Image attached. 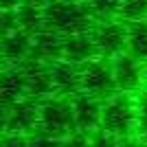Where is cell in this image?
<instances>
[{
	"label": "cell",
	"instance_id": "2",
	"mask_svg": "<svg viewBox=\"0 0 147 147\" xmlns=\"http://www.w3.org/2000/svg\"><path fill=\"white\" fill-rule=\"evenodd\" d=\"M99 132L110 136L114 143L138 134V101L134 94L117 90L114 94L103 99Z\"/></svg>",
	"mask_w": 147,
	"mask_h": 147
},
{
	"label": "cell",
	"instance_id": "19",
	"mask_svg": "<svg viewBox=\"0 0 147 147\" xmlns=\"http://www.w3.org/2000/svg\"><path fill=\"white\" fill-rule=\"evenodd\" d=\"M145 86H147V61H145Z\"/></svg>",
	"mask_w": 147,
	"mask_h": 147
},
{
	"label": "cell",
	"instance_id": "14",
	"mask_svg": "<svg viewBox=\"0 0 147 147\" xmlns=\"http://www.w3.org/2000/svg\"><path fill=\"white\" fill-rule=\"evenodd\" d=\"M127 24V42H125V53L147 61V20H136V22H125Z\"/></svg>",
	"mask_w": 147,
	"mask_h": 147
},
{
	"label": "cell",
	"instance_id": "11",
	"mask_svg": "<svg viewBox=\"0 0 147 147\" xmlns=\"http://www.w3.org/2000/svg\"><path fill=\"white\" fill-rule=\"evenodd\" d=\"M31 57L42 61H55L59 57H64V35L55 33L51 29H40L33 35V51Z\"/></svg>",
	"mask_w": 147,
	"mask_h": 147
},
{
	"label": "cell",
	"instance_id": "1",
	"mask_svg": "<svg viewBox=\"0 0 147 147\" xmlns=\"http://www.w3.org/2000/svg\"><path fill=\"white\" fill-rule=\"evenodd\" d=\"M77 134L73 99L64 94H49L40 99V123L31 143L40 141H70Z\"/></svg>",
	"mask_w": 147,
	"mask_h": 147
},
{
	"label": "cell",
	"instance_id": "5",
	"mask_svg": "<svg viewBox=\"0 0 147 147\" xmlns=\"http://www.w3.org/2000/svg\"><path fill=\"white\" fill-rule=\"evenodd\" d=\"M2 132H16V134L33 136L40 123V99L22 97L9 108H2Z\"/></svg>",
	"mask_w": 147,
	"mask_h": 147
},
{
	"label": "cell",
	"instance_id": "16",
	"mask_svg": "<svg viewBox=\"0 0 147 147\" xmlns=\"http://www.w3.org/2000/svg\"><path fill=\"white\" fill-rule=\"evenodd\" d=\"M119 18H121L123 22L147 20V0H121Z\"/></svg>",
	"mask_w": 147,
	"mask_h": 147
},
{
	"label": "cell",
	"instance_id": "15",
	"mask_svg": "<svg viewBox=\"0 0 147 147\" xmlns=\"http://www.w3.org/2000/svg\"><path fill=\"white\" fill-rule=\"evenodd\" d=\"M86 9L90 11L94 22L101 20H112L119 18V9H121V0H84Z\"/></svg>",
	"mask_w": 147,
	"mask_h": 147
},
{
	"label": "cell",
	"instance_id": "7",
	"mask_svg": "<svg viewBox=\"0 0 147 147\" xmlns=\"http://www.w3.org/2000/svg\"><path fill=\"white\" fill-rule=\"evenodd\" d=\"M112 75H114V84H117L119 92H129L136 94L145 86V64L141 59L132 57L129 53H121V55L112 57Z\"/></svg>",
	"mask_w": 147,
	"mask_h": 147
},
{
	"label": "cell",
	"instance_id": "3",
	"mask_svg": "<svg viewBox=\"0 0 147 147\" xmlns=\"http://www.w3.org/2000/svg\"><path fill=\"white\" fill-rule=\"evenodd\" d=\"M44 26L66 37L73 33L90 31L94 26V20L84 2L51 0L49 5H44Z\"/></svg>",
	"mask_w": 147,
	"mask_h": 147
},
{
	"label": "cell",
	"instance_id": "12",
	"mask_svg": "<svg viewBox=\"0 0 147 147\" xmlns=\"http://www.w3.org/2000/svg\"><path fill=\"white\" fill-rule=\"evenodd\" d=\"M97 55L99 51H97V44H94V37H92V29L64 37V57L66 59L81 64V61H88Z\"/></svg>",
	"mask_w": 147,
	"mask_h": 147
},
{
	"label": "cell",
	"instance_id": "13",
	"mask_svg": "<svg viewBox=\"0 0 147 147\" xmlns=\"http://www.w3.org/2000/svg\"><path fill=\"white\" fill-rule=\"evenodd\" d=\"M2 108H9L18 99L26 97V84H24V73L22 64H7L2 73Z\"/></svg>",
	"mask_w": 147,
	"mask_h": 147
},
{
	"label": "cell",
	"instance_id": "20",
	"mask_svg": "<svg viewBox=\"0 0 147 147\" xmlns=\"http://www.w3.org/2000/svg\"><path fill=\"white\" fill-rule=\"evenodd\" d=\"M75 2H84V0H75Z\"/></svg>",
	"mask_w": 147,
	"mask_h": 147
},
{
	"label": "cell",
	"instance_id": "17",
	"mask_svg": "<svg viewBox=\"0 0 147 147\" xmlns=\"http://www.w3.org/2000/svg\"><path fill=\"white\" fill-rule=\"evenodd\" d=\"M138 101V136L147 141V90L136 97Z\"/></svg>",
	"mask_w": 147,
	"mask_h": 147
},
{
	"label": "cell",
	"instance_id": "8",
	"mask_svg": "<svg viewBox=\"0 0 147 147\" xmlns=\"http://www.w3.org/2000/svg\"><path fill=\"white\" fill-rule=\"evenodd\" d=\"M73 110H75V123H77V134H84L90 138V134L99 132L101 127V110H103V99L88 94V92H77L73 94Z\"/></svg>",
	"mask_w": 147,
	"mask_h": 147
},
{
	"label": "cell",
	"instance_id": "18",
	"mask_svg": "<svg viewBox=\"0 0 147 147\" xmlns=\"http://www.w3.org/2000/svg\"><path fill=\"white\" fill-rule=\"evenodd\" d=\"M24 2H33V5H40V7H44V5H49L51 0H24Z\"/></svg>",
	"mask_w": 147,
	"mask_h": 147
},
{
	"label": "cell",
	"instance_id": "4",
	"mask_svg": "<svg viewBox=\"0 0 147 147\" xmlns=\"http://www.w3.org/2000/svg\"><path fill=\"white\" fill-rule=\"evenodd\" d=\"M79 90L94 94V97H110L117 92L114 75H112V64L110 59L97 55L88 61L79 64Z\"/></svg>",
	"mask_w": 147,
	"mask_h": 147
},
{
	"label": "cell",
	"instance_id": "10",
	"mask_svg": "<svg viewBox=\"0 0 147 147\" xmlns=\"http://www.w3.org/2000/svg\"><path fill=\"white\" fill-rule=\"evenodd\" d=\"M31 51H33V33H29L22 26L5 31V37H2V55H5L7 64H20V61L29 59Z\"/></svg>",
	"mask_w": 147,
	"mask_h": 147
},
{
	"label": "cell",
	"instance_id": "6",
	"mask_svg": "<svg viewBox=\"0 0 147 147\" xmlns=\"http://www.w3.org/2000/svg\"><path fill=\"white\" fill-rule=\"evenodd\" d=\"M92 37L97 44L99 55L105 59L125 53V42H127V24L121 18H112V20H101L94 22L92 26Z\"/></svg>",
	"mask_w": 147,
	"mask_h": 147
},
{
	"label": "cell",
	"instance_id": "9",
	"mask_svg": "<svg viewBox=\"0 0 147 147\" xmlns=\"http://www.w3.org/2000/svg\"><path fill=\"white\" fill-rule=\"evenodd\" d=\"M51 64V77H53V86H55V94H64V97H73L79 92V64L70 61L66 57H59Z\"/></svg>",
	"mask_w": 147,
	"mask_h": 147
}]
</instances>
